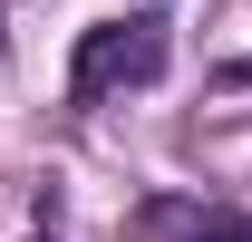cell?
I'll return each instance as SVG.
<instances>
[{"mask_svg":"<svg viewBox=\"0 0 252 242\" xmlns=\"http://www.w3.org/2000/svg\"><path fill=\"white\" fill-rule=\"evenodd\" d=\"M146 78H165V20L156 10H126V20L78 30V59H68V97L78 107H107L117 88H146Z\"/></svg>","mask_w":252,"mask_h":242,"instance_id":"1","label":"cell"},{"mask_svg":"<svg viewBox=\"0 0 252 242\" xmlns=\"http://www.w3.org/2000/svg\"><path fill=\"white\" fill-rule=\"evenodd\" d=\"M136 242H252V213H204V204H136Z\"/></svg>","mask_w":252,"mask_h":242,"instance_id":"2","label":"cell"}]
</instances>
